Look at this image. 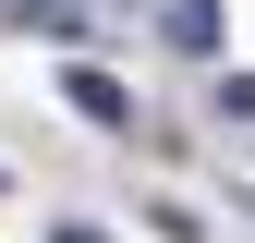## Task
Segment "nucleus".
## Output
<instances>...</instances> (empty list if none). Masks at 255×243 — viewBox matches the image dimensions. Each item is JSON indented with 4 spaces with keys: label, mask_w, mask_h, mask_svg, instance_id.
Instances as JSON below:
<instances>
[{
    "label": "nucleus",
    "mask_w": 255,
    "mask_h": 243,
    "mask_svg": "<svg viewBox=\"0 0 255 243\" xmlns=\"http://www.w3.org/2000/svg\"><path fill=\"white\" fill-rule=\"evenodd\" d=\"M49 243H110V231H85V219H61V231H49Z\"/></svg>",
    "instance_id": "nucleus-5"
},
{
    "label": "nucleus",
    "mask_w": 255,
    "mask_h": 243,
    "mask_svg": "<svg viewBox=\"0 0 255 243\" xmlns=\"http://www.w3.org/2000/svg\"><path fill=\"white\" fill-rule=\"evenodd\" d=\"M219 110H231V122H255V73H219Z\"/></svg>",
    "instance_id": "nucleus-4"
},
{
    "label": "nucleus",
    "mask_w": 255,
    "mask_h": 243,
    "mask_svg": "<svg viewBox=\"0 0 255 243\" xmlns=\"http://www.w3.org/2000/svg\"><path fill=\"white\" fill-rule=\"evenodd\" d=\"M170 37L182 49H219V0H170Z\"/></svg>",
    "instance_id": "nucleus-3"
},
{
    "label": "nucleus",
    "mask_w": 255,
    "mask_h": 243,
    "mask_svg": "<svg viewBox=\"0 0 255 243\" xmlns=\"http://www.w3.org/2000/svg\"><path fill=\"white\" fill-rule=\"evenodd\" d=\"M0 12H24L37 37H85V12H73V0H0Z\"/></svg>",
    "instance_id": "nucleus-2"
},
{
    "label": "nucleus",
    "mask_w": 255,
    "mask_h": 243,
    "mask_svg": "<svg viewBox=\"0 0 255 243\" xmlns=\"http://www.w3.org/2000/svg\"><path fill=\"white\" fill-rule=\"evenodd\" d=\"M61 98H73L85 122H98V134H122V122H134V98H122V85L98 73V61H73V73H61Z\"/></svg>",
    "instance_id": "nucleus-1"
}]
</instances>
